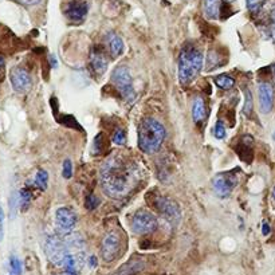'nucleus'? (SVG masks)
I'll use <instances>...</instances> for the list:
<instances>
[{
    "mask_svg": "<svg viewBox=\"0 0 275 275\" xmlns=\"http://www.w3.org/2000/svg\"><path fill=\"white\" fill-rule=\"evenodd\" d=\"M113 143L116 144V145H124V144L126 143V136H125V132H124L123 129H118L117 132L114 133Z\"/></svg>",
    "mask_w": 275,
    "mask_h": 275,
    "instance_id": "a878e982",
    "label": "nucleus"
},
{
    "mask_svg": "<svg viewBox=\"0 0 275 275\" xmlns=\"http://www.w3.org/2000/svg\"><path fill=\"white\" fill-rule=\"evenodd\" d=\"M121 247H123L121 236H120L116 231L107 232V234L103 236L101 243L102 259L105 260V262H107V263L113 262V260L116 259L118 255H120Z\"/></svg>",
    "mask_w": 275,
    "mask_h": 275,
    "instance_id": "6e6552de",
    "label": "nucleus"
},
{
    "mask_svg": "<svg viewBox=\"0 0 275 275\" xmlns=\"http://www.w3.org/2000/svg\"><path fill=\"white\" fill-rule=\"evenodd\" d=\"M107 41H109V49H110V52L114 58H117L123 54L124 51V42L123 39L117 35V34H109L107 36Z\"/></svg>",
    "mask_w": 275,
    "mask_h": 275,
    "instance_id": "f3484780",
    "label": "nucleus"
},
{
    "mask_svg": "<svg viewBox=\"0 0 275 275\" xmlns=\"http://www.w3.org/2000/svg\"><path fill=\"white\" fill-rule=\"evenodd\" d=\"M271 18H273V23H274V25H275V8H274V11H273V15H271Z\"/></svg>",
    "mask_w": 275,
    "mask_h": 275,
    "instance_id": "c9c22d12",
    "label": "nucleus"
},
{
    "mask_svg": "<svg viewBox=\"0 0 275 275\" xmlns=\"http://www.w3.org/2000/svg\"><path fill=\"white\" fill-rule=\"evenodd\" d=\"M89 265H90V267H92V269H94V267L97 266V258H96L94 255L89 258Z\"/></svg>",
    "mask_w": 275,
    "mask_h": 275,
    "instance_id": "473e14b6",
    "label": "nucleus"
},
{
    "mask_svg": "<svg viewBox=\"0 0 275 275\" xmlns=\"http://www.w3.org/2000/svg\"><path fill=\"white\" fill-rule=\"evenodd\" d=\"M225 1H227V3H231V1H234V0H225Z\"/></svg>",
    "mask_w": 275,
    "mask_h": 275,
    "instance_id": "58836bf2",
    "label": "nucleus"
},
{
    "mask_svg": "<svg viewBox=\"0 0 275 275\" xmlns=\"http://www.w3.org/2000/svg\"><path fill=\"white\" fill-rule=\"evenodd\" d=\"M238 171V169H236ZM236 171H228V172H222L218 174L212 180V187H214L215 194L218 195L219 198L225 199L228 198L232 189L238 185V175Z\"/></svg>",
    "mask_w": 275,
    "mask_h": 275,
    "instance_id": "423d86ee",
    "label": "nucleus"
},
{
    "mask_svg": "<svg viewBox=\"0 0 275 275\" xmlns=\"http://www.w3.org/2000/svg\"><path fill=\"white\" fill-rule=\"evenodd\" d=\"M10 79L12 89L19 94H25L30 92L32 86V79H31L30 73L25 70V67L16 66L10 73Z\"/></svg>",
    "mask_w": 275,
    "mask_h": 275,
    "instance_id": "9d476101",
    "label": "nucleus"
},
{
    "mask_svg": "<svg viewBox=\"0 0 275 275\" xmlns=\"http://www.w3.org/2000/svg\"><path fill=\"white\" fill-rule=\"evenodd\" d=\"M259 93V107L260 112L263 114H267L273 110L274 105V89L269 82H262L258 87Z\"/></svg>",
    "mask_w": 275,
    "mask_h": 275,
    "instance_id": "f8f14e48",
    "label": "nucleus"
},
{
    "mask_svg": "<svg viewBox=\"0 0 275 275\" xmlns=\"http://www.w3.org/2000/svg\"><path fill=\"white\" fill-rule=\"evenodd\" d=\"M76 223V216L72 209L67 207H61L55 212V225L58 234L67 235L72 234L74 225Z\"/></svg>",
    "mask_w": 275,
    "mask_h": 275,
    "instance_id": "9b49d317",
    "label": "nucleus"
},
{
    "mask_svg": "<svg viewBox=\"0 0 275 275\" xmlns=\"http://www.w3.org/2000/svg\"><path fill=\"white\" fill-rule=\"evenodd\" d=\"M262 234H263V235L270 234V225H269V223H267V222H265V223H263V225H262Z\"/></svg>",
    "mask_w": 275,
    "mask_h": 275,
    "instance_id": "7c9ffc66",
    "label": "nucleus"
},
{
    "mask_svg": "<svg viewBox=\"0 0 275 275\" xmlns=\"http://www.w3.org/2000/svg\"><path fill=\"white\" fill-rule=\"evenodd\" d=\"M90 67L94 74L97 75H103V73L107 69V58L105 51L102 50V47H94L90 52Z\"/></svg>",
    "mask_w": 275,
    "mask_h": 275,
    "instance_id": "4468645a",
    "label": "nucleus"
},
{
    "mask_svg": "<svg viewBox=\"0 0 275 275\" xmlns=\"http://www.w3.org/2000/svg\"><path fill=\"white\" fill-rule=\"evenodd\" d=\"M204 15L211 21H216L220 14V0H203Z\"/></svg>",
    "mask_w": 275,
    "mask_h": 275,
    "instance_id": "dca6fc26",
    "label": "nucleus"
},
{
    "mask_svg": "<svg viewBox=\"0 0 275 275\" xmlns=\"http://www.w3.org/2000/svg\"><path fill=\"white\" fill-rule=\"evenodd\" d=\"M207 117V105L203 97H196L192 106V118L196 124L203 123Z\"/></svg>",
    "mask_w": 275,
    "mask_h": 275,
    "instance_id": "2eb2a0df",
    "label": "nucleus"
},
{
    "mask_svg": "<svg viewBox=\"0 0 275 275\" xmlns=\"http://www.w3.org/2000/svg\"><path fill=\"white\" fill-rule=\"evenodd\" d=\"M54 275H76V273L74 271H63V273H58V274H54Z\"/></svg>",
    "mask_w": 275,
    "mask_h": 275,
    "instance_id": "72a5a7b5",
    "label": "nucleus"
},
{
    "mask_svg": "<svg viewBox=\"0 0 275 275\" xmlns=\"http://www.w3.org/2000/svg\"><path fill=\"white\" fill-rule=\"evenodd\" d=\"M10 270L12 273V275L22 274V262L15 255H12L10 258Z\"/></svg>",
    "mask_w": 275,
    "mask_h": 275,
    "instance_id": "5701e85b",
    "label": "nucleus"
},
{
    "mask_svg": "<svg viewBox=\"0 0 275 275\" xmlns=\"http://www.w3.org/2000/svg\"><path fill=\"white\" fill-rule=\"evenodd\" d=\"M144 263L141 260H130L129 263L123 266L118 271L114 273V275H136L138 271L143 270Z\"/></svg>",
    "mask_w": 275,
    "mask_h": 275,
    "instance_id": "a211bd4d",
    "label": "nucleus"
},
{
    "mask_svg": "<svg viewBox=\"0 0 275 275\" xmlns=\"http://www.w3.org/2000/svg\"><path fill=\"white\" fill-rule=\"evenodd\" d=\"M203 69V54L194 45H187L178 56V79L181 83H189Z\"/></svg>",
    "mask_w": 275,
    "mask_h": 275,
    "instance_id": "20e7f679",
    "label": "nucleus"
},
{
    "mask_svg": "<svg viewBox=\"0 0 275 275\" xmlns=\"http://www.w3.org/2000/svg\"><path fill=\"white\" fill-rule=\"evenodd\" d=\"M273 198H274V200H275V187H274V189H273Z\"/></svg>",
    "mask_w": 275,
    "mask_h": 275,
    "instance_id": "e433bc0d",
    "label": "nucleus"
},
{
    "mask_svg": "<svg viewBox=\"0 0 275 275\" xmlns=\"http://www.w3.org/2000/svg\"><path fill=\"white\" fill-rule=\"evenodd\" d=\"M50 61H51V66L52 67H56V61L54 56H50Z\"/></svg>",
    "mask_w": 275,
    "mask_h": 275,
    "instance_id": "f704fd0d",
    "label": "nucleus"
},
{
    "mask_svg": "<svg viewBox=\"0 0 275 275\" xmlns=\"http://www.w3.org/2000/svg\"><path fill=\"white\" fill-rule=\"evenodd\" d=\"M215 83L223 90H229L235 86V79L229 75H218L215 78Z\"/></svg>",
    "mask_w": 275,
    "mask_h": 275,
    "instance_id": "6ab92c4d",
    "label": "nucleus"
},
{
    "mask_svg": "<svg viewBox=\"0 0 275 275\" xmlns=\"http://www.w3.org/2000/svg\"><path fill=\"white\" fill-rule=\"evenodd\" d=\"M266 3V0H247V8L250 10V12L256 14L258 11L263 7Z\"/></svg>",
    "mask_w": 275,
    "mask_h": 275,
    "instance_id": "b1692460",
    "label": "nucleus"
},
{
    "mask_svg": "<svg viewBox=\"0 0 275 275\" xmlns=\"http://www.w3.org/2000/svg\"><path fill=\"white\" fill-rule=\"evenodd\" d=\"M47 183H49V174L45 169L38 171V174L35 175V185L42 191H46Z\"/></svg>",
    "mask_w": 275,
    "mask_h": 275,
    "instance_id": "aec40b11",
    "label": "nucleus"
},
{
    "mask_svg": "<svg viewBox=\"0 0 275 275\" xmlns=\"http://www.w3.org/2000/svg\"><path fill=\"white\" fill-rule=\"evenodd\" d=\"M103 133H100L96 140H94V149H96V153H100L103 148V145H102V140H103Z\"/></svg>",
    "mask_w": 275,
    "mask_h": 275,
    "instance_id": "c85d7f7f",
    "label": "nucleus"
},
{
    "mask_svg": "<svg viewBox=\"0 0 275 275\" xmlns=\"http://www.w3.org/2000/svg\"><path fill=\"white\" fill-rule=\"evenodd\" d=\"M274 140H275V133H274Z\"/></svg>",
    "mask_w": 275,
    "mask_h": 275,
    "instance_id": "ea45409f",
    "label": "nucleus"
},
{
    "mask_svg": "<svg viewBox=\"0 0 275 275\" xmlns=\"http://www.w3.org/2000/svg\"><path fill=\"white\" fill-rule=\"evenodd\" d=\"M45 251L51 263L66 271H79L85 263V240L79 234L51 235L45 243Z\"/></svg>",
    "mask_w": 275,
    "mask_h": 275,
    "instance_id": "f03ea898",
    "label": "nucleus"
},
{
    "mask_svg": "<svg viewBox=\"0 0 275 275\" xmlns=\"http://www.w3.org/2000/svg\"><path fill=\"white\" fill-rule=\"evenodd\" d=\"M31 192L28 191V189H22L21 192H19V205H21V208L23 209V211H25V209L28 208V205H30L31 203Z\"/></svg>",
    "mask_w": 275,
    "mask_h": 275,
    "instance_id": "4be33fe9",
    "label": "nucleus"
},
{
    "mask_svg": "<svg viewBox=\"0 0 275 275\" xmlns=\"http://www.w3.org/2000/svg\"><path fill=\"white\" fill-rule=\"evenodd\" d=\"M3 72H4V58L0 56V79L3 78Z\"/></svg>",
    "mask_w": 275,
    "mask_h": 275,
    "instance_id": "2f4dec72",
    "label": "nucleus"
},
{
    "mask_svg": "<svg viewBox=\"0 0 275 275\" xmlns=\"http://www.w3.org/2000/svg\"><path fill=\"white\" fill-rule=\"evenodd\" d=\"M158 227L156 216L147 211H138L133 215L130 222V228L136 235L153 234Z\"/></svg>",
    "mask_w": 275,
    "mask_h": 275,
    "instance_id": "39448f33",
    "label": "nucleus"
},
{
    "mask_svg": "<svg viewBox=\"0 0 275 275\" xmlns=\"http://www.w3.org/2000/svg\"><path fill=\"white\" fill-rule=\"evenodd\" d=\"M100 176L103 192L112 199L120 200L133 194L144 175L136 161L123 154H113L103 161Z\"/></svg>",
    "mask_w": 275,
    "mask_h": 275,
    "instance_id": "f257e3e1",
    "label": "nucleus"
},
{
    "mask_svg": "<svg viewBox=\"0 0 275 275\" xmlns=\"http://www.w3.org/2000/svg\"><path fill=\"white\" fill-rule=\"evenodd\" d=\"M254 110V101H252V94L249 89H245V107H243V113L246 117H251Z\"/></svg>",
    "mask_w": 275,
    "mask_h": 275,
    "instance_id": "412c9836",
    "label": "nucleus"
},
{
    "mask_svg": "<svg viewBox=\"0 0 275 275\" xmlns=\"http://www.w3.org/2000/svg\"><path fill=\"white\" fill-rule=\"evenodd\" d=\"M87 14V3L83 0H72L65 8V15L72 22L79 23Z\"/></svg>",
    "mask_w": 275,
    "mask_h": 275,
    "instance_id": "ddd939ff",
    "label": "nucleus"
},
{
    "mask_svg": "<svg viewBox=\"0 0 275 275\" xmlns=\"http://www.w3.org/2000/svg\"><path fill=\"white\" fill-rule=\"evenodd\" d=\"M273 73H274V78H275V65H274V67H273Z\"/></svg>",
    "mask_w": 275,
    "mask_h": 275,
    "instance_id": "4c0bfd02",
    "label": "nucleus"
},
{
    "mask_svg": "<svg viewBox=\"0 0 275 275\" xmlns=\"http://www.w3.org/2000/svg\"><path fill=\"white\" fill-rule=\"evenodd\" d=\"M154 205L167 222L174 225H178V222L181 219V211H180L177 203H175L174 200L168 199V198H157L154 201Z\"/></svg>",
    "mask_w": 275,
    "mask_h": 275,
    "instance_id": "1a4fd4ad",
    "label": "nucleus"
},
{
    "mask_svg": "<svg viewBox=\"0 0 275 275\" xmlns=\"http://www.w3.org/2000/svg\"><path fill=\"white\" fill-rule=\"evenodd\" d=\"M214 134L218 140H223L225 137V125L222 121H218L215 125Z\"/></svg>",
    "mask_w": 275,
    "mask_h": 275,
    "instance_id": "393cba45",
    "label": "nucleus"
},
{
    "mask_svg": "<svg viewBox=\"0 0 275 275\" xmlns=\"http://www.w3.org/2000/svg\"><path fill=\"white\" fill-rule=\"evenodd\" d=\"M3 223H4V214H3V209L0 207V242L3 239V235H4V231H3Z\"/></svg>",
    "mask_w": 275,
    "mask_h": 275,
    "instance_id": "c756f323",
    "label": "nucleus"
},
{
    "mask_svg": "<svg viewBox=\"0 0 275 275\" xmlns=\"http://www.w3.org/2000/svg\"><path fill=\"white\" fill-rule=\"evenodd\" d=\"M112 82L117 90L123 94L124 98L133 100L134 98V90H133L132 75L129 69L125 66H118L114 69L112 74Z\"/></svg>",
    "mask_w": 275,
    "mask_h": 275,
    "instance_id": "0eeeda50",
    "label": "nucleus"
},
{
    "mask_svg": "<svg viewBox=\"0 0 275 275\" xmlns=\"http://www.w3.org/2000/svg\"><path fill=\"white\" fill-rule=\"evenodd\" d=\"M62 176L65 178H70L73 176V165L70 160H65L63 168H62Z\"/></svg>",
    "mask_w": 275,
    "mask_h": 275,
    "instance_id": "cd10ccee",
    "label": "nucleus"
},
{
    "mask_svg": "<svg viewBox=\"0 0 275 275\" xmlns=\"http://www.w3.org/2000/svg\"><path fill=\"white\" fill-rule=\"evenodd\" d=\"M165 138V127L153 118H145L138 126V148L147 154L158 152Z\"/></svg>",
    "mask_w": 275,
    "mask_h": 275,
    "instance_id": "7ed1b4c3",
    "label": "nucleus"
},
{
    "mask_svg": "<svg viewBox=\"0 0 275 275\" xmlns=\"http://www.w3.org/2000/svg\"><path fill=\"white\" fill-rule=\"evenodd\" d=\"M98 203H100V200H98V198L96 196V195H89L86 198V208L90 209V211H93V209H96L98 207Z\"/></svg>",
    "mask_w": 275,
    "mask_h": 275,
    "instance_id": "bb28decb",
    "label": "nucleus"
}]
</instances>
